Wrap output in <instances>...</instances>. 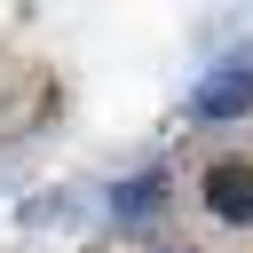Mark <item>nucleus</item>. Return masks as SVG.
I'll use <instances>...</instances> for the list:
<instances>
[{
    "mask_svg": "<svg viewBox=\"0 0 253 253\" xmlns=\"http://www.w3.org/2000/svg\"><path fill=\"white\" fill-rule=\"evenodd\" d=\"M206 206L221 221H253V158H221L206 174Z\"/></svg>",
    "mask_w": 253,
    "mask_h": 253,
    "instance_id": "1",
    "label": "nucleus"
},
{
    "mask_svg": "<svg viewBox=\"0 0 253 253\" xmlns=\"http://www.w3.org/2000/svg\"><path fill=\"white\" fill-rule=\"evenodd\" d=\"M237 111H253V71H221V79H206L198 103H190L198 126H221V119H237Z\"/></svg>",
    "mask_w": 253,
    "mask_h": 253,
    "instance_id": "2",
    "label": "nucleus"
},
{
    "mask_svg": "<svg viewBox=\"0 0 253 253\" xmlns=\"http://www.w3.org/2000/svg\"><path fill=\"white\" fill-rule=\"evenodd\" d=\"M150 206H158V174H142V182L119 190V221H134V213H150Z\"/></svg>",
    "mask_w": 253,
    "mask_h": 253,
    "instance_id": "3",
    "label": "nucleus"
}]
</instances>
